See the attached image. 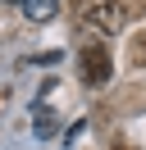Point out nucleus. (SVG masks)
I'll return each instance as SVG.
<instances>
[{
    "instance_id": "obj_4",
    "label": "nucleus",
    "mask_w": 146,
    "mask_h": 150,
    "mask_svg": "<svg viewBox=\"0 0 146 150\" xmlns=\"http://www.w3.org/2000/svg\"><path fill=\"white\" fill-rule=\"evenodd\" d=\"M119 150H137V146H119Z\"/></svg>"
},
{
    "instance_id": "obj_2",
    "label": "nucleus",
    "mask_w": 146,
    "mask_h": 150,
    "mask_svg": "<svg viewBox=\"0 0 146 150\" xmlns=\"http://www.w3.org/2000/svg\"><path fill=\"white\" fill-rule=\"evenodd\" d=\"M78 68H82V82H87V86H105V82H110V73H114L110 46H82Z\"/></svg>"
},
{
    "instance_id": "obj_1",
    "label": "nucleus",
    "mask_w": 146,
    "mask_h": 150,
    "mask_svg": "<svg viewBox=\"0 0 146 150\" xmlns=\"http://www.w3.org/2000/svg\"><path fill=\"white\" fill-rule=\"evenodd\" d=\"M73 14H78V23L87 32H96V37H114L128 23L123 0H73Z\"/></svg>"
},
{
    "instance_id": "obj_3",
    "label": "nucleus",
    "mask_w": 146,
    "mask_h": 150,
    "mask_svg": "<svg viewBox=\"0 0 146 150\" xmlns=\"http://www.w3.org/2000/svg\"><path fill=\"white\" fill-rule=\"evenodd\" d=\"M18 5H23V14H27L32 23H46L55 9H59V0H18Z\"/></svg>"
}]
</instances>
